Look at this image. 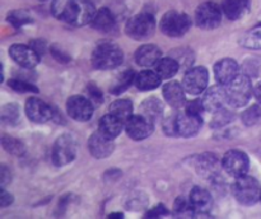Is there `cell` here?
<instances>
[{"mask_svg":"<svg viewBox=\"0 0 261 219\" xmlns=\"http://www.w3.org/2000/svg\"><path fill=\"white\" fill-rule=\"evenodd\" d=\"M8 86L15 92H20V93H30V92H33V93H37L38 89L37 87L33 86L32 83L27 80H23V79H10L8 81Z\"/></svg>","mask_w":261,"mask_h":219,"instance_id":"37","label":"cell"},{"mask_svg":"<svg viewBox=\"0 0 261 219\" xmlns=\"http://www.w3.org/2000/svg\"><path fill=\"white\" fill-rule=\"evenodd\" d=\"M109 218H111V219H120V218H124V214H122V213H112V214H110Z\"/></svg>","mask_w":261,"mask_h":219,"instance_id":"48","label":"cell"},{"mask_svg":"<svg viewBox=\"0 0 261 219\" xmlns=\"http://www.w3.org/2000/svg\"><path fill=\"white\" fill-rule=\"evenodd\" d=\"M155 20L149 13H140L130 18L126 23V33L130 38L143 41L149 38L154 33Z\"/></svg>","mask_w":261,"mask_h":219,"instance_id":"6","label":"cell"},{"mask_svg":"<svg viewBox=\"0 0 261 219\" xmlns=\"http://www.w3.org/2000/svg\"><path fill=\"white\" fill-rule=\"evenodd\" d=\"M250 7V0H223L222 10L228 19L236 20L247 12Z\"/></svg>","mask_w":261,"mask_h":219,"instance_id":"24","label":"cell"},{"mask_svg":"<svg viewBox=\"0 0 261 219\" xmlns=\"http://www.w3.org/2000/svg\"><path fill=\"white\" fill-rule=\"evenodd\" d=\"M201 125H203L201 115L193 114L188 110L176 115V131H177L178 136H194L199 132Z\"/></svg>","mask_w":261,"mask_h":219,"instance_id":"13","label":"cell"},{"mask_svg":"<svg viewBox=\"0 0 261 219\" xmlns=\"http://www.w3.org/2000/svg\"><path fill=\"white\" fill-rule=\"evenodd\" d=\"M241 45L250 50H261V30H254L242 37Z\"/></svg>","mask_w":261,"mask_h":219,"instance_id":"34","label":"cell"},{"mask_svg":"<svg viewBox=\"0 0 261 219\" xmlns=\"http://www.w3.org/2000/svg\"><path fill=\"white\" fill-rule=\"evenodd\" d=\"M204 110L208 112H217L218 110L223 108L224 103L227 102V93L224 86L211 87L206 89L203 94V98L200 99Z\"/></svg>","mask_w":261,"mask_h":219,"instance_id":"16","label":"cell"},{"mask_svg":"<svg viewBox=\"0 0 261 219\" xmlns=\"http://www.w3.org/2000/svg\"><path fill=\"white\" fill-rule=\"evenodd\" d=\"M190 201L193 204L195 211L201 214H206L213 208V198L205 188L200 186H195L190 193Z\"/></svg>","mask_w":261,"mask_h":219,"instance_id":"20","label":"cell"},{"mask_svg":"<svg viewBox=\"0 0 261 219\" xmlns=\"http://www.w3.org/2000/svg\"><path fill=\"white\" fill-rule=\"evenodd\" d=\"M96 8L89 0H69L61 20L75 27L89 24L96 14Z\"/></svg>","mask_w":261,"mask_h":219,"instance_id":"1","label":"cell"},{"mask_svg":"<svg viewBox=\"0 0 261 219\" xmlns=\"http://www.w3.org/2000/svg\"><path fill=\"white\" fill-rule=\"evenodd\" d=\"M161 78L160 74L157 71L153 70H143L139 74H137L135 78V86L140 89V91H152L160 87Z\"/></svg>","mask_w":261,"mask_h":219,"instance_id":"25","label":"cell"},{"mask_svg":"<svg viewBox=\"0 0 261 219\" xmlns=\"http://www.w3.org/2000/svg\"><path fill=\"white\" fill-rule=\"evenodd\" d=\"M92 65L99 70H110L117 68L124 61V52L117 45L105 42L97 46L92 52Z\"/></svg>","mask_w":261,"mask_h":219,"instance_id":"2","label":"cell"},{"mask_svg":"<svg viewBox=\"0 0 261 219\" xmlns=\"http://www.w3.org/2000/svg\"><path fill=\"white\" fill-rule=\"evenodd\" d=\"M125 130L133 140H144L154 130V121L145 115H133L125 122Z\"/></svg>","mask_w":261,"mask_h":219,"instance_id":"10","label":"cell"},{"mask_svg":"<svg viewBox=\"0 0 261 219\" xmlns=\"http://www.w3.org/2000/svg\"><path fill=\"white\" fill-rule=\"evenodd\" d=\"M76 154V142L71 135L64 134L56 139L53 147V162L54 165L61 167V166L69 165L73 162Z\"/></svg>","mask_w":261,"mask_h":219,"instance_id":"7","label":"cell"},{"mask_svg":"<svg viewBox=\"0 0 261 219\" xmlns=\"http://www.w3.org/2000/svg\"><path fill=\"white\" fill-rule=\"evenodd\" d=\"M91 25L99 32H111L115 28V17L109 8H102L97 10Z\"/></svg>","mask_w":261,"mask_h":219,"instance_id":"23","label":"cell"},{"mask_svg":"<svg viewBox=\"0 0 261 219\" xmlns=\"http://www.w3.org/2000/svg\"><path fill=\"white\" fill-rule=\"evenodd\" d=\"M7 19L8 22L12 25H14L15 28H19L22 27V25L28 24V23L32 22L30 15L25 12H23V10H14V12H10L9 14H8Z\"/></svg>","mask_w":261,"mask_h":219,"instance_id":"38","label":"cell"},{"mask_svg":"<svg viewBox=\"0 0 261 219\" xmlns=\"http://www.w3.org/2000/svg\"><path fill=\"white\" fill-rule=\"evenodd\" d=\"M161 59H162V53L155 45H143L135 52V61L138 65L143 68L155 66Z\"/></svg>","mask_w":261,"mask_h":219,"instance_id":"19","label":"cell"},{"mask_svg":"<svg viewBox=\"0 0 261 219\" xmlns=\"http://www.w3.org/2000/svg\"><path fill=\"white\" fill-rule=\"evenodd\" d=\"M240 74V66L233 59H222L214 65V76L222 86L231 83Z\"/></svg>","mask_w":261,"mask_h":219,"instance_id":"18","label":"cell"},{"mask_svg":"<svg viewBox=\"0 0 261 219\" xmlns=\"http://www.w3.org/2000/svg\"><path fill=\"white\" fill-rule=\"evenodd\" d=\"M226 87L227 102L232 107H244L250 101L252 94L251 79L246 74H239Z\"/></svg>","mask_w":261,"mask_h":219,"instance_id":"4","label":"cell"},{"mask_svg":"<svg viewBox=\"0 0 261 219\" xmlns=\"http://www.w3.org/2000/svg\"><path fill=\"white\" fill-rule=\"evenodd\" d=\"M163 97L170 106L178 108L185 103V88L178 81H170L163 86Z\"/></svg>","mask_w":261,"mask_h":219,"instance_id":"21","label":"cell"},{"mask_svg":"<svg viewBox=\"0 0 261 219\" xmlns=\"http://www.w3.org/2000/svg\"><path fill=\"white\" fill-rule=\"evenodd\" d=\"M140 108H142V114L152 119L153 121L161 119L163 115V104L157 98H148L147 101L143 102Z\"/></svg>","mask_w":261,"mask_h":219,"instance_id":"28","label":"cell"},{"mask_svg":"<svg viewBox=\"0 0 261 219\" xmlns=\"http://www.w3.org/2000/svg\"><path fill=\"white\" fill-rule=\"evenodd\" d=\"M12 203H13V196L10 195L4 187H2V190H0V206L5 208V206L10 205Z\"/></svg>","mask_w":261,"mask_h":219,"instance_id":"46","label":"cell"},{"mask_svg":"<svg viewBox=\"0 0 261 219\" xmlns=\"http://www.w3.org/2000/svg\"><path fill=\"white\" fill-rule=\"evenodd\" d=\"M2 145L8 153L13 155H23L25 152V147L20 140H18L17 138L9 136V135H3L2 138Z\"/></svg>","mask_w":261,"mask_h":219,"instance_id":"32","label":"cell"},{"mask_svg":"<svg viewBox=\"0 0 261 219\" xmlns=\"http://www.w3.org/2000/svg\"><path fill=\"white\" fill-rule=\"evenodd\" d=\"M66 110L71 119L75 121H88L93 115V104L83 96H71L66 102Z\"/></svg>","mask_w":261,"mask_h":219,"instance_id":"14","label":"cell"},{"mask_svg":"<svg viewBox=\"0 0 261 219\" xmlns=\"http://www.w3.org/2000/svg\"><path fill=\"white\" fill-rule=\"evenodd\" d=\"M9 55L19 66L25 69L35 68L40 60V55L31 46L14 43L10 46Z\"/></svg>","mask_w":261,"mask_h":219,"instance_id":"15","label":"cell"},{"mask_svg":"<svg viewBox=\"0 0 261 219\" xmlns=\"http://www.w3.org/2000/svg\"><path fill=\"white\" fill-rule=\"evenodd\" d=\"M222 165H223L224 171H226L229 176L237 178L241 177V176L247 175V171H249L250 167V160L245 152L239 149H232L228 150V152L223 155Z\"/></svg>","mask_w":261,"mask_h":219,"instance_id":"9","label":"cell"},{"mask_svg":"<svg viewBox=\"0 0 261 219\" xmlns=\"http://www.w3.org/2000/svg\"><path fill=\"white\" fill-rule=\"evenodd\" d=\"M68 2L69 0H54L53 5H51V10H53L54 17H56L58 19H61Z\"/></svg>","mask_w":261,"mask_h":219,"instance_id":"39","label":"cell"},{"mask_svg":"<svg viewBox=\"0 0 261 219\" xmlns=\"http://www.w3.org/2000/svg\"><path fill=\"white\" fill-rule=\"evenodd\" d=\"M163 130L170 136H177V131H176V115L175 116H170L163 121Z\"/></svg>","mask_w":261,"mask_h":219,"instance_id":"40","label":"cell"},{"mask_svg":"<svg viewBox=\"0 0 261 219\" xmlns=\"http://www.w3.org/2000/svg\"><path fill=\"white\" fill-rule=\"evenodd\" d=\"M168 214V210L166 209V206L163 205H157L154 206L153 209H150L149 211L147 213V218H160V216H163V215H167Z\"/></svg>","mask_w":261,"mask_h":219,"instance_id":"41","label":"cell"},{"mask_svg":"<svg viewBox=\"0 0 261 219\" xmlns=\"http://www.w3.org/2000/svg\"><path fill=\"white\" fill-rule=\"evenodd\" d=\"M20 119L19 107L15 103H8L2 108V120L4 124L15 125Z\"/></svg>","mask_w":261,"mask_h":219,"instance_id":"33","label":"cell"},{"mask_svg":"<svg viewBox=\"0 0 261 219\" xmlns=\"http://www.w3.org/2000/svg\"><path fill=\"white\" fill-rule=\"evenodd\" d=\"M10 181H12V175H10L9 168L3 165L0 167V183H2V187H5L8 183H10Z\"/></svg>","mask_w":261,"mask_h":219,"instance_id":"43","label":"cell"},{"mask_svg":"<svg viewBox=\"0 0 261 219\" xmlns=\"http://www.w3.org/2000/svg\"><path fill=\"white\" fill-rule=\"evenodd\" d=\"M222 8L213 2L203 3L195 12V23L201 30H214L221 24Z\"/></svg>","mask_w":261,"mask_h":219,"instance_id":"8","label":"cell"},{"mask_svg":"<svg viewBox=\"0 0 261 219\" xmlns=\"http://www.w3.org/2000/svg\"><path fill=\"white\" fill-rule=\"evenodd\" d=\"M110 114L126 122V120L133 116V102L129 99H116L110 104Z\"/></svg>","mask_w":261,"mask_h":219,"instance_id":"27","label":"cell"},{"mask_svg":"<svg viewBox=\"0 0 261 219\" xmlns=\"http://www.w3.org/2000/svg\"><path fill=\"white\" fill-rule=\"evenodd\" d=\"M173 214L175 216L178 218H191V216H195V209H194L193 204H191L190 198H180L176 199L175 205H173Z\"/></svg>","mask_w":261,"mask_h":219,"instance_id":"29","label":"cell"},{"mask_svg":"<svg viewBox=\"0 0 261 219\" xmlns=\"http://www.w3.org/2000/svg\"><path fill=\"white\" fill-rule=\"evenodd\" d=\"M180 64L175 58H162L155 65V71L163 79H170L177 74Z\"/></svg>","mask_w":261,"mask_h":219,"instance_id":"26","label":"cell"},{"mask_svg":"<svg viewBox=\"0 0 261 219\" xmlns=\"http://www.w3.org/2000/svg\"><path fill=\"white\" fill-rule=\"evenodd\" d=\"M241 119L246 126H252V125L257 124L261 120V106L254 104L250 108L245 110L241 115Z\"/></svg>","mask_w":261,"mask_h":219,"instance_id":"35","label":"cell"},{"mask_svg":"<svg viewBox=\"0 0 261 219\" xmlns=\"http://www.w3.org/2000/svg\"><path fill=\"white\" fill-rule=\"evenodd\" d=\"M191 27V18L185 13L170 10L161 20V30L168 37H181Z\"/></svg>","mask_w":261,"mask_h":219,"instance_id":"5","label":"cell"},{"mask_svg":"<svg viewBox=\"0 0 261 219\" xmlns=\"http://www.w3.org/2000/svg\"><path fill=\"white\" fill-rule=\"evenodd\" d=\"M254 96L257 99V102L261 103V81L254 88Z\"/></svg>","mask_w":261,"mask_h":219,"instance_id":"47","label":"cell"},{"mask_svg":"<svg viewBox=\"0 0 261 219\" xmlns=\"http://www.w3.org/2000/svg\"><path fill=\"white\" fill-rule=\"evenodd\" d=\"M30 46L38 53V55H43L46 51V42L42 40H33L30 42Z\"/></svg>","mask_w":261,"mask_h":219,"instance_id":"45","label":"cell"},{"mask_svg":"<svg viewBox=\"0 0 261 219\" xmlns=\"http://www.w3.org/2000/svg\"><path fill=\"white\" fill-rule=\"evenodd\" d=\"M232 193L240 204L250 206L261 199V186L256 178L245 175L236 178L232 186Z\"/></svg>","mask_w":261,"mask_h":219,"instance_id":"3","label":"cell"},{"mask_svg":"<svg viewBox=\"0 0 261 219\" xmlns=\"http://www.w3.org/2000/svg\"><path fill=\"white\" fill-rule=\"evenodd\" d=\"M260 200H261V199H260Z\"/></svg>","mask_w":261,"mask_h":219,"instance_id":"49","label":"cell"},{"mask_svg":"<svg viewBox=\"0 0 261 219\" xmlns=\"http://www.w3.org/2000/svg\"><path fill=\"white\" fill-rule=\"evenodd\" d=\"M122 127H125V122L121 121L119 117H116L112 114H107L99 120L98 130L105 135L114 140L115 138L119 136L120 132L122 131Z\"/></svg>","mask_w":261,"mask_h":219,"instance_id":"22","label":"cell"},{"mask_svg":"<svg viewBox=\"0 0 261 219\" xmlns=\"http://www.w3.org/2000/svg\"><path fill=\"white\" fill-rule=\"evenodd\" d=\"M51 53H53L54 58L58 61H60V63H68V61H70V58H69L68 53H65L61 48L56 47V46H53V47H51Z\"/></svg>","mask_w":261,"mask_h":219,"instance_id":"42","label":"cell"},{"mask_svg":"<svg viewBox=\"0 0 261 219\" xmlns=\"http://www.w3.org/2000/svg\"><path fill=\"white\" fill-rule=\"evenodd\" d=\"M135 78H137V75H135L134 70H130V69L125 70L124 73L119 76L117 81L111 88V93L120 94L122 93V92H125L133 83H135Z\"/></svg>","mask_w":261,"mask_h":219,"instance_id":"31","label":"cell"},{"mask_svg":"<svg viewBox=\"0 0 261 219\" xmlns=\"http://www.w3.org/2000/svg\"><path fill=\"white\" fill-rule=\"evenodd\" d=\"M208 70L203 66H194V68L189 69L186 71L185 76H184L182 86L188 93L196 96V94H200L205 91L206 86H208Z\"/></svg>","mask_w":261,"mask_h":219,"instance_id":"11","label":"cell"},{"mask_svg":"<svg viewBox=\"0 0 261 219\" xmlns=\"http://www.w3.org/2000/svg\"><path fill=\"white\" fill-rule=\"evenodd\" d=\"M91 154L97 159H103L114 152V142L110 138L105 136L101 131H96L91 135L88 142Z\"/></svg>","mask_w":261,"mask_h":219,"instance_id":"17","label":"cell"},{"mask_svg":"<svg viewBox=\"0 0 261 219\" xmlns=\"http://www.w3.org/2000/svg\"><path fill=\"white\" fill-rule=\"evenodd\" d=\"M195 165L199 173H201V175H212L217 166V158L216 155L211 154V153H205V154H201L196 158Z\"/></svg>","mask_w":261,"mask_h":219,"instance_id":"30","label":"cell"},{"mask_svg":"<svg viewBox=\"0 0 261 219\" xmlns=\"http://www.w3.org/2000/svg\"><path fill=\"white\" fill-rule=\"evenodd\" d=\"M24 110L28 119L37 124H45V122L50 121L54 119V114H55V110L50 104H47L42 99L36 98V97L27 99Z\"/></svg>","mask_w":261,"mask_h":219,"instance_id":"12","label":"cell"},{"mask_svg":"<svg viewBox=\"0 0 261 219\" xmlns=\"http://www.w3.org/2000/svg\"><path fill=\"white\" fill-rule=\"evenodd\" d=\"M233 120V114H232L229 110H226L223 107V108L218 110L217 112H214V116H213V120H212L211 122V126L212 127H223L226 126L227 124H229V122Z\"/></svg>","mask_w":261,"mask_h":219,"instance_id":"36","label":"cell"},{"mask_svg":"<svg viewBox=\"0 0 261 219\" xmlns=\"http://www.w3.org/2000/svg\"><path fill=\"white\" fill-rule=\"evenodd\" d=\"M88 92H89V96L92 97V99L96 101L97 103H101V102L103 101V94H102V92L99 91L98 87H96L94 84H89Z\"/></svg>","mask_w":261,"mask_h":219,"instance_id":"44","label":"cell"}]
</instances>
